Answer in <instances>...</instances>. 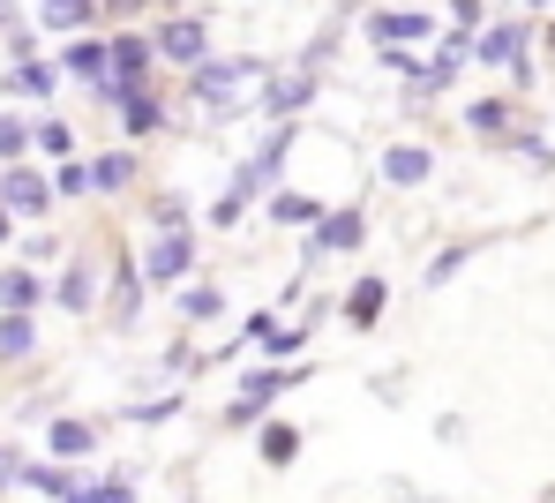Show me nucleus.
<instances>
[{"label":"nucleus","instance_id":"1","mask_svg":"<svg viewBox=\"0 0 555 503\" xmlns=\"http://www.w3.org/2000/svg\"><path fill=\"white\" fill-rule=\"evenodd\" d=\"M293 384H300V369H263V376H248L241 399H233V421H256V413H263L278 391H293Z\"/></svg>","mask_w":555,"mask_h":503},{"label":"nucleus","instance_id":"2","mask_svg":"<svg viewBox=\"0 0 555 503\" xmlns=\"http://www.w3.org/2000/svg\"><path fill=\"white\" fill-rule=\"evenodd\" d=\"M248 76H263V68H256V61H210V68H195V91H203V99H233Z\"/></svg>","mask_w":555,"mask_h":503},{"label":"nucleus","instance_id":"3","mask_svg":"<svg viewBox=\"0 0 555 503\" xmlns=\"http://www.w3.org/2000/svg\"><path fill=\"white\" fill-rule=\"evenodd\" d=\"M369 38H383V46L398 53L405 38H428V15H421V8H390V15H369Z\"/></svg>","mask_w":555,"mask_h":503},{"label":"nucleus","instance_id":"4","mask_svg":"<svg viewBox=\"0 0 555 503\" xmlns=\"http://www.w3.org/2000/svg\"><path fill=\"white\" fill-rule=\"evenodd\" d=\"M188 263H195V241H188V233H166V241L143 256V271H151V279H181Z\"/></svg>","mask_w":555,"mask_h":503},{"label":"nucleus","instance_id":"5","mask_svg":"<svg viewBox=\"0 0 555 503\" xmlns=\"http://www.w3.org/2000/svg\"><path fill=\"white\" fill-rule=\"evenodd\" d=\"M428 173H436V158H428V151H413V143H398V151L383 158V181H398V189H421Z\"/></svg>","mask_w":555,"mask_h":503},{"label":"nucleus","instance_id":"6","mask_svg":"<svg viewBox=\"0 0 555 503\" xmlns=\"http://www.w3.org/2000/svg\"><path fill=\"white\" fill-rule=\"evenodd\" d=\"M353 241H361V210H338V218L315 225V256H338V248H353Z\"/></svg>","mask_w":555,"mask_h":503},{"label":"nucleus","instance_id":"7","mask_svg":"<svg viewBox=\"0 0 555 503\" xmlns=\"http://www.w3.org/2000/svg\"><path fill=\"white\" fill-rule=\"evenodd\" d=\"M383 301H390V286H383V279H361V286L346 294V323H361V331H369L375 315H383Z\"/></svg>","mask_w":555,"mask_h":503},{"label":"nucleus","instance_id":"8","mask_svg":"<svg viewBox=\"0 0 555 503\" xmlns=\"http://www.w3.org/2000/svg\"><path fill=\"white\" fill-rule=\"evenodd\" d=\"M0 196H8V210H30V218H38V210L53 203V189H46L38 173H8V189H0Z\"/></svg>","mask_w":555,"mask_h":503},{"label":"nucleus","instance_id":"9","mask_svg":"<svg viewBox=\"0 0 555 503\" xmlns=\"http://www.w3.org/2000/svg\"><path fill=\"white\" fill-rule=\"evenodd\" d=\"M518 46H526V30H518V23H495V30H480V38H473V53H480V61H518Z\"/></svg>","mask_w":555,"mask_h":503},{"label":"nucleus","instance_id":"10","mask_svg":"<svg viewBox=\"0 0 555 503\" xmlns=\"http://www.w3.org/2000/svg\"><path fill=\"white\" fill-rule=\"evenodd\" d=\"M158 46H166L173 61H203V23H166Z\"/></svg>","mask_w":555,"mask_h":503},{"label":"nucleus","instance_id":"11","mask_svg":"<svg viewBox=\"0 0 555 503\" xmlns=\"http://www.w3.org/2000/svg\"><path fill=\"white\" fill-rule=\"evenodd\" d=\"M38 15L53 23V30H76V23H91L98 0H38Z\"/></svg>","mask_w":555,"mask_h":503},{"label":"nucleus","instance_id":"12","mask_svg":"<svg viewBox=\"0 0 555 503\" xmlns=\"http://www.w3.org/2000/svg\"><path fill=\"white\" fill-rule=\"evenodd\" d=\"M91 443H98V436L83 428V421H53V451H61V459H83Z\"/></svg>","mask_w":555,"mask_h":503},{"label":"nucleus","instance_id":"13","mask_svg":"<svg viewBox=\"0 0 555 503\" xmlns=\"http://www.w3.org/2000/svg\"><path fill=\"white\" fill-rule=\"evenodd\" d=\"M30 301H38V279H30V271H8V279H0V308H15V315H23Z\"/></svg>","mask_w":555,"mask_h":503},{"label":"nucleus","instance_id":"14","mask_svg":"<svg viewBox=\"0 0 555 503\" xmlns=\"http://www.w3.org/2000/svg\"><path fill=\"white\" fill-rule=\"evenodd\" d=\"M68 68H76V76H91V83H113V76H105V68H113V53H105V46H76V53H68Z\"/></svg>","mask_w":555,"mask_h":503},{"label":"nucleus","instance_id":"15","mask_svg":"<svg viewBox=\"0 0 555 503\" xmlns=\"http://www.w3.org/2000/svg\"><path fill=\"white\" fill-rule=\"evenodd\" d=\"M293 451H300V428H285V421H271V428H263V459H271V466H285Z\"/></svg>","mask_w":555,"mask_h":503},{"label":"nucleus","instance_id":"16","mask_svg":"<svg viewBox=\"0 0 555 503\" xmlns=\"http://www.w3.org/2000/svg\"><path fill=\"white\" fill-rule=\"evenodd\" d=\"M308 91H315V76H285V83H271V113H293Z\"/></svg>","mask_w":555,"mask_h":503},{"label":"nucleus","instance_id":"17","mask_svg":"<svg viewBox=\"0 0 555 503\" xmlns=\"http://www.w3.org/2000/svg\"><path fill=\"white\" fill-rule=\"evenodd\" d=\"M15 91H23V99H46V91H53V68L23 61V68H15Z\"/></svg>","mask_w":555,"mask_h":503},{"label":"nucleus","instance_id":"18","mask_svg":"<svg viewBox=\"0 0 555 503\" xmlns=\"http://www.w3.org/2000/svg\"><path fill=\"white\" fill-rule=\"evenodd\" d=\"M0 353H30V323H23V315L0 323Z\"/></svg>","mask_w":555,"mask_h":503},{"label":"nucleus","instance_id":"19","mask_svg":"<svg viewBox=\"0 0 555 503\" xmlns=\"http://www.w3.org/2000/svg\"><path fill=\"white\" fill-rule=\"evenodd\" d=\"M128 181V158H98L91 166V189H120Z\"/></svg>","mask_w":555,"mask_h":503},{"label":"nucleus","instance_id":"20","mask_svg":"<svg viewBox=\"0 0 555 503\" xmlns=\"http://www.w3.org/2000/svg\"><path fill=\"white\" fill-rule=\"evenodd\" d=\"M128 128H135V136H143V128H158V99H143V91H135V99H128Z\"/></svg>","mask_w":555,"mask_h":503},{"label":"nucleus","instance_id":"21","mask_svg":"<svg viewBox=\"0 0 555 503\" xmlns=\"http://www.w3.org/2000/svg\"><path fill=\"white\" fill-rule=\"evenodd\" d=\"M271 210L285 218V225H300V218H315V196H278Z\"/></svg>","mask_w":555,"mask_h":503},{"label":"nucleus","instance_id":"22","mask_svg":"<svg viewBox=\"0 0 555 503\" xmlns=\"http://www.w3.org/2000/svg\"><path fill=\"white\" fill-rule=\"evenodd\" d=\"M61 301H68V308L91 301V271H68V279H61Z\"/></svg>","mask_w":555,"mask_h":503},{"label":"nucleus","instance_id":"23","mask_svg":"<svg viewBox=\"0 0 555 503\" xmlns=\"http://www.w3.org/2000/svg\"><path fill=\"white\" fill-rule=\"evenodd\" d=\"M38 143H46V151H53V158H68V143H76V136H68V128H61V120H46V128H38Z\"/></svg>","mask_w":555,"mask_h":503},{"label":"nucleus","instance_id":"24","mask_svg":"<svg viewBox=\"0 0 555 503\" xmlns=\"http://www.w3.org/2000/svg\"><path fill=\"white\" fill-rule=\"evenodd\" d=\"M181 308H188V315H218V286H195Z\"/></svg>","mask_w":555,"mask_h":503},{"label":"nucleus","instance_id":"25","mask_svg":"<svg viewBox=\"0 0 555 503\" xmlns=\"http://www.w3.org/2000/svg\"><path fill=\"white\" fill-rule=\"evenodd\" d=\"M53 189H61V196H83V189H91V173H83V166H61V181H53Z\"/></svg>","mask_w":555,"mask_h":503},{"label":"nucleus","instance_id":"26","mask_svg":"<svg viewBox=\"0 0 555 503\" xmlns=\"http://www.w3.org/2000/svg\"><path fill=\"white\" fill-rule=\"evenodd\" d=\"M23 143H30V136H23V128H15V120H0V158H15V151H23Z\"/></svg>","mask_w":555,"mask_h":503},{"label":"nucleus","instance_id":"27","mask_svg":"<svg viewBox=\"0 0 555 503\" xmlns=\"http://www.w3.org/2000/svg\"><path fill=\"white\" fill-rule=\"evenodd\" d=\"M451 8H459V23H473V15H480V0H451Z\"/></svg>","mask_w":555,"mask_h":503},{"label":"nucleus","instance_id":"28","mask_svg":"<svg viewBox=\"0 0 555 503\" xmlns=\"http://www.w3.org/2000/svg\"><path fill=\"white\" fill-rule=\"evenodd\" d=\"M0 233H8V203H0Z\"/></svg>","mask_w":555,"mask_h":503},{"label":"nucleus","instance_id":"29","mask_svg":"<svg viewBox=\"0 0 555 503\" xmlns=\"http://www.w3.org/2000/svg\"><path fill=\"white\" fill-rule=\"evenodd\" d=\"M533 8H548V0H533Z\"/></svg>","mask_w":555,"mask_h":503}]
</instances>
